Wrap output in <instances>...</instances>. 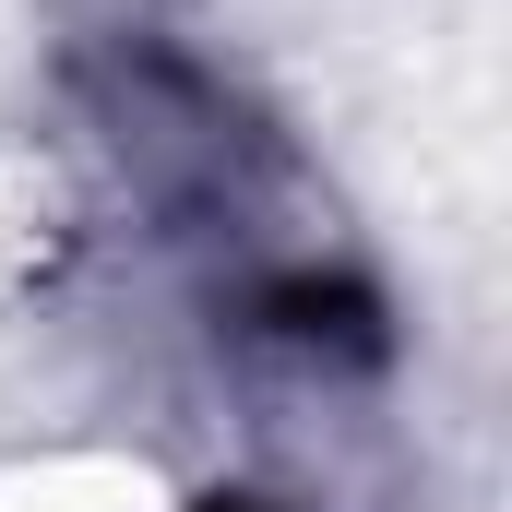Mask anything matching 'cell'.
Masks as SVG:
<instances>
[{
	"label": "cell",
	"instance_id": "obj_1",
	"mask_svg": "<svg viewBox=\"0 0 512 512\" xmlns=\"http://www.w3.org/2000/svg\"><path fill=\"white\" fill-rule=\"evenodd\" d=\"M203 512H274V501H203Z\"/></svg>",
	"mask_w": 512,
	"mask_h": 512
}]
</instances>
